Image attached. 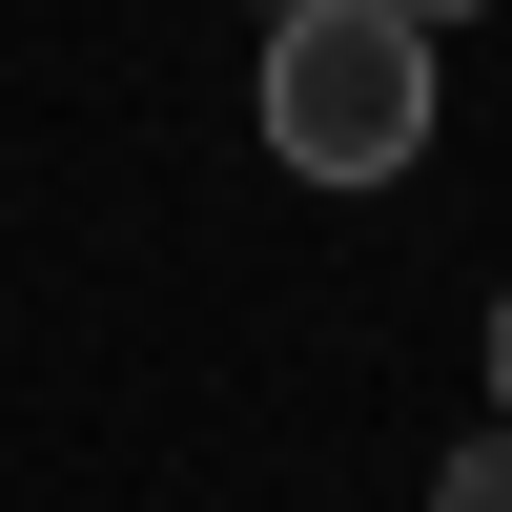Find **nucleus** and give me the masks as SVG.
<instances>
[{"mask_svg": "<svg viewBox=\"0 0 512 512\" xmlns=\"http://www.w3.org/2000/svg\"><path fill=\"white\" fill-rule=\"evenodd\" d=\"M267 164L287 185H390L431 164V41L390 0H287L267 21Z\"/></svg>", "mask_w": 512, "mask_h": 512, "instance_id": "obj_1", "label": "nucleus"}, {"mask_svg": "<svg viewBox=\"0 0 512 512\" xmlns=\"http://www.w3.org/2000/svg\"><path fill=\"white\" fill-rule=\"evenodd\" d=\"M431 512H512V431H472V451H451V472H431Z\"/></svg>", "mask_w": 512, "mask_h": 512, "instance_id": "obj_2", "label": "nucleus"}, {"mask_svg": "<svg viewBox=\"0 0 512 512\" xmlns=\"http://www.w3.org/2000/svg\"><path fill=\"white\" fill-rule=\"evenodd\" d=\"M492 431H512V287H492Z\"/></svg>", "mask_w": 512, "mask_h": 512, "instance_id": "obj_3", "label": "nucleus"}, {"mask_svg": "<svg viewBox=\"0 0 512 512\" xmlns=\"http://www.w3.org/2000/svg\"><path fill=\"white\" fill-rule=\"evenodd\" d=\"M390 21H410V41H451V21H472V0H390Z\"/></svg>", "mask_w": 512, "mask_h": 512, "instance_id": "obj_4", "label": "nucleus"}, {"mask_svg": "<svg viewBox=\"0 0 512 512\" xmlns=\"http://www.w3.org/2000/svg\"><path fill=\"white\" fill-rule=\"evenodd\" d=\"M267 21H287V0H267Z\"/></svg>", "mask_w": 512, "mask_h": 512, "instance_id": "obj_5", "label": "nucleus"}]
</instances>
